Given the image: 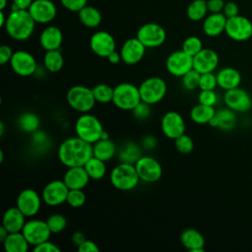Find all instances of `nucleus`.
<instances>
[{"label": "nucleus", "instance_id": "obj_1", "mask_svg": "<svg viewBox=\"0 0 252 252\" xmlns=\"http://www.w3.org/2000/svg\"><path fill=\"white\" fill-rule=\"evenodd\" d=\"M93 157V144L78 136L65 139L57 149V158L66 167L84 166Z\"/></svg>", "mask_w": 252, "mask_h": 252}, {"label": "nucleus", "instance_id": "obj_2", "mask_svg": "<svg viewBox=\"0 0 252 252\" xmlns=\"http://www.w3.org/2000/svg\"><path fill=\"white\" fill-rule=\"evenodd\" d=\"M34 27L35 22L29 10H14L7 16L4 29L11 38L25 41L32 35Z\"/></svg>", "mask_w": 252, "mask_h": 252}, {"label": "nucleus", "instance_id": "obj_3", "mask_svg": "<svg viewBox=\"0 0 252 252\" xmlns=\"http://www.w3.org/2000/svg\"><path fill=\"white\" fill-rule=\"evenodd\" d=\"M109 181L111 185L120 191H131L140 182L135 164L120 161L110 171Z\"/></svg>", "mask_w": 252, "mask_h": 252}, {"label": "nucleus", "instance_id": "obj_4", "mask_svg": "<svg viewBox=\"0 0 252 252\" xmlns=\"http://www.w3.org/2000/svg\"><path fill=\"white\" fill-rule=\"evenodd\" d=\"M76 136L84 141L94 144L101 137L104 130L101 121L91 112L81 113L74 124Z\"/></svg>", "mask_w": 252, "mask_h": 252}, {"label": "nucleus", "instance_id": "obj_5", "mask_svg": "<svg viewBox=\"0 0 252 252\" xmlns=\"http://www.w3.org/2000/svg\"><path fill=\"white\" fill-rule=\"evenodd\" d=\"M66 101L73 110L79 113L91 112L96 103L93 90L83 85L71 87L66 94Z\"/></svg>", "mask_w": 252, "mask_h": 252}, {"label": "nucleus", "instance_id": "obj_6", "mask_svg": "<svg viewBox=\"0 0 252 252\" xmlns=\"http://www.w3.org/2000/svg\"><path fill=\"white\" fill-rule=\"evenodd\" d=\"M141 101L139 87L136 85L123 82L113 88L112 103L118 109L131 111Z\"/></svg>", "mask_w": 252, "mask_h": 252}, {"label": "nucleus", "instance_id": "obj_7", "mask_svg": "<svg viewBox=\"0 0 252 252\" xmlns=\"http://www.w3.org/2000/svg\"><path fill=\"white\" fill-rule=\"evenodd\" d=\"M142 101L155 105L160 102L166 95L167 84L164 79L153 76L145 79L139 86Z\"/></svg>", "mask_w": 252, "mask_h": 252}, {"label": "nucleus", "instance_id": "obj_8", "mask_svg": "<svg viewBox=\"0 0 252 252\" xmlns=\"http://www.w3.org/2000/svg\"><path fill=\"white\" fill-rule=\"evenodd\" d=\"M22 232L29 241L30 245L32 247L41 242L49 240L52 234L46 220L32 218L26 221Z\"/></svg>", "mask_w": 252, "mask_h": 252}, {"label": "nucleus", "instance_id": "obj_9", "mask_svg": "<svg viewBox=\"0 0 252 252\" xmlns=\"http://www.w3.org/2000/svg\"><path fill=\"white\" fill-rule=\"evenodd\" d=\"M136 37L147 48H156L164 43L166 39V32L158 24L147 23L139 28Z\"/></svg>", "mask_w": 252, "mask_h": 252}, {"label": "nucleus", "instance_id": "obj_10", "mask_svg": "<svg viewBox=\"0 0 252 252\" xmlns=\"http://www.w3.org/2000/svg\"><path fill=\"white\" fill-rule=\"evenodd\" d=\"M135 167L139 178L145 183H155L162 175V167L159 161L151 156H142L136 162Z\"/></svg>", "mask_w": 252, "mask_h": 252}, {"label": "nucleus", "instance_id": "obj_11", "mask_svg": "<svg viewBox=\"0 0 252 252\" xmlns=\"http://www.w3.org/2000/svg\"><path fill=\"white\" fill-rule=\"evenodd\" d=\"M68 192L69 188L63 179H54L44 185L40 194L45 205L48 207H58L66 203Z\"/></svg>", "mask_w": 252, "mask_h": 252}, {"label": "nucleus", "instance_id": "obj_12", "mask_svg": "<svg viewBox=\"0 0 252 252\" xmlns=\"http://www.w3.org/2000/svg\"><path fill=\"white\" fill-rule=\"evenodd\" d=\"M9 64L16 75L24 78L33 76L38 67L34 56L26 50L15 51Z\"/></svg>", "mask_w": 252, "mask_h": 252}, {"label": "nucleus", "instance_id": "obj_13", "mask_svg": "<svg viewBox=\"0 0 252 252\" xmlns=\"http://www.w3.org/2000/svg\"><path fill=\"white\" fill-rule=\"evenodd\" d=\"M43 203L41 194L32 188L22 190L16 199V207L27 217L33 218L38 214Z\"/></svg>", "mask_w": 252, "mask_h": 252}, {"label": "nucleus", "instance_id": "obj_14", "mask_svg": "<svg viewBox=\"0 0 252 252\" xmlns=\"http://www.w3.org/2000/svg\"><path fill=\"white\" fill-rule=\"evenodd\" d=\"M224 32L232 40H248L252 36V23L248 18L241 15L228 18L226 20Z\"/></svg>", "mask_w": 252, "mask_h": 252}, {"label": "nucleus", "instance_id": "obj_15", "mask_svg": "<svg viewBox=\"0 0 252 252\" xmlns=\"http://www.w3.org/2000/svg\"><path fill=\"white\" fill-rule=\"evenodd\" d=\"M165 69L171 76L181 78L193 69V56L182 49L175 50L166 57Z\"/></svg>", "mask_w": 252, "mask_h": 252}, {"label": "nucleus", "instance_id": "obj_16", "mask_svg": "<svg viewBox=\"0 0 252 252\" xmlns=\"http://www.w3.org/2000/svg\"><path fill=\"white\" fill-rule=\"evenodd\" d=\"M186 125L183 116L174 110L165 112L160 119V130L170 140H175L185 133Z\"/></svg>", "mask_w": 252, "mask_h": 252}, {"label": "nucleus", "instance_id": "obj_17", "mask_svg": "<svg viewBox=\"0 0 252 252\" xmlns=\"http://www.w3.org/2000/svg\"><path fill=\"white\" fill-rule=\"evenodd\" d=\"M223 102L226 107L238 113L247 112L252 107L251 95L248 92L239 87L225 91Z\"/></svg>", "mask_w": 252, "mask_h": 252}, {"label": "nucleus", "instance_id": "obj_18", "mask_svg": "<svg viewBox=\"0 0 252 252\" xmlns=\"http://www.w3.org/2000/svg\"><path fill=\"white\" fill-rule=\"evenodd\" d=\"M90 48L94 55L107 58L111 52L116 50V42L108 32L98 31L92 34L90 38Z\"/></svg>", "mask_w": 252, "mask_h": 252}, {"label": "nucleus", "instance_id": "obj_19", "mask_svg": "<svg viewBox=\"0 0 252 252\" xmlns=\"http://www.w3.org/2000/svg\"><path fill=\"white\" fill-rule=\"evenodd\" d=\"M146 46L137 38L130 37L126 39L121 48V60L126 65H136L142 61L146 53Z\"/></svg>", "mask_w": 252, "mask_h": 252}, {"label": "nucleus", "instance_id": "obj_20", "mask_svg": "<svg viewBox=\"0 0 252 252\" xmlns=\"http://www.w3.org/2000/svg\"><path fill=\"white\" fill-rule=\"evenodd\" d=\"M35 23L47 24L56 17L57 9L51 0H33L28 9Z\"/></svg>", "mask_w": 252, "mask_h": 252}, {"label": "nucleus", "instance_id": "obj_21", "mask_svg": "<svg viewBox=\"0 0 252 252\" xmlns=\"http://www.w3.org/2000/svg\"><path fill=\"white\" fill-rule=\"evenodd\" d=\"M219 55L211 48H203L193 56V69L200 74L214 72L219 65Z\"/></svg>", "mask_w": 252, "mask_h": 252}, {"label": "nucleus", "instance_id": "obj_22", "mask_svg": "<svg viewBox=\"0 0 252 252\" xmlns=\"http://www.w3.org/2000/svg\"><path fill=\"white\" fill-rule=\"evenodd\" d=\"M91 178L84 166L67 167L63 181L69 189H84L90 182Z\"/></svg>", "mask_w": 252, "mask_h": 252}, {"label": "nucleus", "instance_id": "obj_23", "mask_svg": "<svg viewBox=\"0 0 252 252\" xmlns=\"http://www.w3.org/2000/svg\"><path fill=\"white\" fill-rule=\"evenodd\" d=\"M63 42V33L56 26H48L39 35V43L45 51L59 49Z\"/></svg>", "mask_w": 252, "mask_h": 252}, {"label": "nucleus", "instance_id": "obj_24", "mask_svg": "<svg viewBox=\"0 0 252 252\" xmlns=\"http://www.w3.org/2000/svg\"><path fill=\"white\" fill-rule=\"evenodd\" d=\"M27 217L15 206L7 209L2 217V224L9 232L22 231Z\"/></svg>", "mask_w": 252, "mask_h": 252}, {"label": "nucleus", "instance_id": "obj_25", "mask_svg": "<svg viewBox=\"0 0 252 252\" xmlns=\"http://www.w3.org/2000/svg\"><path fill=\"white\" fill-rule=\"evenodd\" d=\"M226 20L227 18L223 13H210V15L204 19L203 32L208 36H218L224 32Z\"/></svg>", "mask_w": 252, "mask_h": 252}, {"label": "nucleus", "instance_id": "obj_26", "mask_svg": "<svg viewBox=\"0 0 252 252\" xmlns=\"http://www.w3.org/2000/svg\"><path fill=\"white\" fill-rule=\"evenodd\" d=\"M218 87L223 91H228L240 86L241 74L233 67H223L217 73Z\"/></svg>", "mask_w": 252, "mask_h": 252}, {"label": "nucleus", "instance_id": "obj_27", "mask_svg": "<svg viewBox=\"0 0 252 252\" xmlns=\"http://www.w3.org/2000/svg\"><path fill=\"white\" fill-rule=\"evenodd\" d=\"M180 241L183 247L190 252H204L205 238L195 228H186L180 234Z\"/></svg>", "mask_w": 252, "mask_h": 252}, {"label": "nucleus", "instance_id": "obj_28", "mask_svg": "<svg viewBox=\"0 0 252 252\" xmlns=\"http://www.w3.org/2000/svg\"><path fill=\"white\" fill-rule=\"evenodd\" d=\"M235 124H236L235 112L228 107L217 110L215 116L209 122V125L211 127L219 128L222 131L232 130Z\"/></svg>", "mask_w": 252, "mask_h": 252}, {"label": "nucleus", "instance_id": "obj_29", "mask_svg": "<svg viewBox=\"0 0 252 252\" xmlns=\"http://www.w3.org/2000/svg\"><path fill=\"white\" fill-rule=\"evenodd\" d=\"M116 144L109 139H99L93 144V156L103 160L108 161L117 155Z\"/></svg>", "mask_w": 252, "mask_h": 252}, {"label": "nucleus", "instance_id": "obj_30", "mask_svg": "<svg viewBox=\"0 0 252 252\" xmlns=\"http://www.w3.org/2000/svg\"><path fill=\"white\" fill-rule=\"evenodd\" d=\"M2 243L6 252H27L31 246L22 231L9 232Z\"/></svg>", "mask_w": 252, "mask_h": 252}, {"label": "nucleus", "instance_id": "obj_31", "mask_svg": "<svg viewBox=\"0 0 252 252\" xmlns=\"http://www.w3.org/2000/svg\"><path fill=\"white\" fill-rule=\"evenodd\" d=\"M216 111L217 110L215 109L214 106H209V105H205L198 102L196 105H194L191 108L189 112V116L194 123L204 125V124H209V122L215 116Z\"/></svg>", "mask_w": 252, "mask_h": 252}, {"label": "nucleus", "instance_id": "obj_32", "mask_svg": "<svg viewBox=\"0 0 252 252\" xmlns=\"http://www.w3.org/2000/svg\"><path fill=\"white\" fill-rule=\"evenodd\" d=\"M79 19L81 23L90 29L96 28L100 25L101 23V14L100 12L93 7V6H88L86 5L83 7L79 12H78Z\"/></svg>", "mask_w": 252, "mask_h": 252}, {"label": "nucleus", "instance_id": "obj_33", "mask_svg": "<svg viewBox=\"0 0 252 252\" xmlns=\"http://www.w3.org/2000/svg\"><path fill=\"white\" fill-rule=\"evenodd\" d=\"M42 65L49 73H57L64 66V57L59 49L45 51L42 59Z\"/></svg>", "mask_w": 252, "mask_h": 252}, {"label": "nucleus", "instance_id": "obj_34", "mask_svg": "<svg viewBox=\"0 0 252 252\" xmlns=\"http://www.w3.org/2000/svg\"><path fill=\"white\" fill-rule=\"evenodd\" d=\"M118 158L122 162H129L135 164V162L143 156L142 147L133 142L125 143L117 152Z\"/></svg>", "mask_w": 252, "mask_h": 252}, {"label": "nucleus", "instance_id": "obj_35", "mask_svg": "<svg viewBox=\"0 0 252 252\" xmlns=\"http://www.w3.org/2000/svg\"><path fill=\"white\" fill-rule=\"evenodd\" d=\"M17 125L23 132L32 134L38 130L40 125V119L34 112L26 111L18 117Z\"/></svg>", "mask_w": 252, "mask_h": 252}, {"label": "nucleus", "instance_id": "obj_36", "mask_svg": "<svg viewBox=\"0 0 252 252\" xmlns=\"http://www.w3.org/2000/svg\"><path fill=\"white\" fill-rule=\"evenodd\" d=\"M85 169L87 170L89 176L93 180H100L102 179L107 171L105 161L95 158L92 157L84 165Z\"/></svg>", "mask_w": 252, "mask_h": 252}, {"label": "nucleus", "instance_id": "obj_37", "mask_svg": "<svg viewBox=\"0 0 252 252\" xmlns=\"http://www.w3.org/2000/svg\"><path fill=\"white\" fill-rule=\"evenodd\" d=\"M208 6L206 0H193L187 7V17L193 21L198 22L207 17Z\"/></svg>", "mask_w": 252, "mask_h": 252}, {"label": "nucleus", "instance_id": "obj_38", "mask_svg": "<svg viewBox=\"0 0 252 252\" xmlns=\"http://www.w3.org/2000/svg\"><path fill=\"white\" fill-rule=\"evenodd\" d=\"M94 96L97 103L107 104L112 102L113 98V88L105 83L96 84L92 88Z\"/></svg>", "mask_w": 252, "mask_h": 252}, {"label": "nucleus", "instance_id": "obj_39", "mask_svg": "<svg viewBox=\"0 0 252 252\" xmlns=\"http://www.w3.org/2000/svg\"><path fill=\"white\" fill-rule=\"evenodd\" d=\"M87 195L83 189H69L66 203L74 209L83 207L86 204Z\"/></svg>", "mask_w": 252, "mask_h": 252}, {"label": "nucleus", "instance_id": "obj_40", "mask_svg": "<svg viewBox=\"0 0 252 252\" xmlns=\"http://www.w3.org/2000/svg\"><path fill=\"white\" fill-rule=\"evenodd\" d=\"M200 77H201V74L195 69H192L186 74H184L181 77V85L183 89L189 92L195 91L196 89H198L199 83H200Z\"/></svg>", "mask_w": 252, "mask_h": 252}, {"label": "nucleus", "instance_id": "obj_41", "mask_svg": "<svg viewBox=\"0 0 252 252\" xmlns=\"http://www.w3.org/2000/svg\"><path fill=\"white\" fill-rule=\"evenodd\" d=\"M45 220L49 226L50 231L55 234L62 232L67 226V220L61 214L54 213L50 215Z\"/></svg>", "mask_w": 252, "mask_h": 252}, {"label": "nucleus", "instance_id": "obj_42", "mask_svg": "<svg viewBox=\"0 0 252 252\" xmlns=\"http://www.w3.org/2000/svg\"><path fill=\"white\" fill-rule=\"evenodd\" d=\"M203 42L202 40L195 35H191L188 36L184 39L183 43H182V50L185 51L187 54L194 56L196 55L198 52H200L203 49Z\"/></svg>", "mask_w": 252, "mask_h": 252}, {"label": "nucleus", "instance_id": "obj_43", "mask_svg": "<svg viewBox=\"0 0 252 252\" xmlns=\"http://www.w3.org/2000/svg\"><path fill=\"white\" fill-rule=\"evenodd\" d=\"M173 141H174L175 149L177 150V152L181 154H184V155L190 154L194 149V142L192 138L185 133Z\"/></svg>", "mask_w": 252, "mask_h": 252}, {"label": "nucleus", "instance_id": "obj_44", "mask_svg": "<svg viewBox=\"0 0 252 252\" xmlns=\"http://www.w3.org/2000/svg\"><path fill=\"white\" fill-rule=\"evenodd\" d=\"M197 99L199 103L209 106H215L219 101V95L215 92V90H201Z\"/></svg>", "mask_w": 252, "mask_h": 252}, {"label": "nucleus", "instance_id": "obj_45", "mask_svg": "<svg viewBox=\"0 0 252 252\" xmlns=\"http://www.w3.org/2000/svg\"><path fill=\"white\" fill-rule=\"evenodd\" d=\"M217 87H218L217 74H215L214 72L201 74L200 83H199L200 90H216Z\"/></svg>", "mask_w": 252, "mask_h": 252}, {"label": "nucleus", "instance_id": "obj_46", "mask_svg": "<svg viewBox=\"0 0 252 252\" xmlns=\"http://www.w3.org/2000/svg\"><path fill=\"white\" fill-rule=\"evenodd\" d=\"M151 106L150 104L144 102V101H141L140 103H138L132 110V114L134 116L135 119L137 120H140V121H144L146 119H148L151 115Z\"/></svg>", "mask_w": 252, "mask_h": 252}, {"label": "nucleus", "instance_id": "obj_47", "mask_svg": "<svg viewBox=\"0 0 252 252\" xmlns=\"http://www.w3.org/2000/svg\"><path fill=\"white\" fill-rule=\"evenodd\" d=\"M61 4L71 12H79L88 3V0H60Z\"/></svg>", "mask_w": 252, "mask_h": 252}, {"label": "nucleus", "instance_id": "obj_48", "mask_svg": "<svg viewBox=\"0 0 252 252\" xmlns=\"http://www.w3.org/2000/svg\"><path fill=\"white\" fill-rule=\"evenodd\" d=\"M34 252H60V248L50 240H46L32 247Z\"/></svg>", "mask_w": 252, "mask_h": 252}, {"label": "nucleus", "instance_id": "obj_49", "mask_svg": "<svg viewBox=\"0 0 252 252\" xmlns=\"http://www.w3.org/2000/svg\"><path fill=\"white\" fill-rule=\"evenodd\" d=\"M32 142L38 149L48 143V137L45 132L41 130H36L35 132L32 133Z\"/></svg>", "mask_w": 252, "mask_h": 252}, {"label": "nucleus", "instance_id": "obj_50", "mask_svg": "<svg viewBox=\"0 0 252 252\" xmlns=\"http://www.w3.org/2000/svg\"><path fill=\"white\" fill-rule=\"evenodd\" d=\"M222 13L227 19L232 18V17H235V16L239 15V8H238V6L235 2H232V1L225 2Z\"/></svg>", "mask_w": 252, "mask_h": 252}, {"label": "nucleus", "instance_id": "obj_51", "mask_svg": "<svg viewBox=\"0 0 252 252\" xmlns=\"http://www.w3.org/2000/svg\"><path fill=\"white\" fill-rule=\"evenodd\" d=\"M13 53L14 51L9 45L7 44L1 45L0 46V64L5 65L6 63H9L13 56Z\"/></svg>", "mask_w": 252, "mask_h": 252}, {"label": "nucleus", "instance_id": "obj_52", "mask_svg": "<svg viewBox=\"0 0 252 252\" xmlns=\"http://www.w3.org/2000/svg\"><path fill=\"white\" fill-rule=\"evenodd\" d=\"M79 252H98L99 248L96 243L91 239H86L82 244L77 247Z\"/></svg>", "mask_w": 252, "mask_h": 252}, {"label": "nucleus", "instance_id": "obj_53", "mask_svg": "<svg viewBox=\"0 0 252 252\" xmlns=\"http://www.w3.org/2000/svg\"><path fill=\"white\" fill-rule=\"evenodd\" d=\"M225 2L223 0H207L208 11L210 13H222Z\"/></svg>", "mask_w": 252, "mask_h": 252}, {"label": "nucleus", "instance_id": "obj_54", "mask_svg": "<svg viewBox=\"0 0 252 252\" xmlns=\"http://www.w3.org/2000/svg\"><path fill=\"white\" fill-rule=\"evenodd\" d=\"M33 0H13L12 10H28Z\"/></svg>", "mask_w": 252, "mask_h": 252}, {"label": "nucleus", "instance_id": "obj_55", "mask_svg": "<svg viewBox=\"0 0 252 252\" xmlns=\"http://www.w3.org/2000/svg\"><path fill=\"white\" fill-rule=\"evenodd\" d=\"M157 146V140L154 136L152 135H149V136H146L143 138L142 142H141V147L143 149H146V150H152L154 149L155 147Z\"/></svg>", "mask_w": 252, "mask_h": 252}, {"label": "nucleus", "instance_id": "obj_56", "mask_svg": "<svg viewBox=\"0 0 252 252\" xmlns=\"http://www.w3.org/2000/svg\"><path fill=\"white\" fill-rule=\"evenodd\" d=\"M86 239H87V238H86L85 234H84L82 231H75V232L72 234V236H71V241H72V243H73L74 245H76L77 247H78L80 244H82Z\"/></svg>", "mask_w": 252, "mask_h": 252}, {"label": "nucleus", "instance_id": "obj_57", "mask_svg": "<svg viewBox=\"0 0 252 252\" xmlns=\"http://www.w3.org/2000/svg\"><path fill=\"white\" fill-rule=\"evenodd\" d=\"M106 59L108 60L109 63L114 64V65H115V64H118L120 61H122V60H121L120 52H118V51H116V50H114L113 52H111V53L107 56Z\"/></svg>", "mask_w": 252, "mask_h": 252}, {"label": "nucleus", "instance_id": "obj_58", "mask_svg": "<svg viewBox=\"0 0 252 252\" xmlns=\"http://www.w3.org/2000/svg\"><path fill=\"white\" fill-rule=\"evenodd\" d=\"M8 234H9V231L3 225H1L0 226V241L3 242Z\"/></svg>", "mask_w": 252, "mask_h": 252}, {"label": "nucleus", "instance_id": "obj_59", "mask_svg": "<svg viewBox=\"0 0 252 252\" xmlns=\"http://www.w3.org/2000/svg\"><path fill=\"white\" fill-rule=\"evenodd\" d=\"M6 22H7V17L5 16L4 11L0 10V27L4 28L6 25Z\"/></svg>", "mask_w": 252, "mask_h": 252}, {"label": "nucleus", "instance_id": "obj_60", "mask_svg": "<svg viewBox=\"0 0 252 252\" xmlns=\"http://www.w3.org/2000/svg\"><path fill=\"white\" fill-rule=\"evenodd\" d=\"M8 3V0H0V10L4 11V9L6 8Z\"/></svg>", "mask_w": 252, "mask_h": 252}, {"label": "nucleus", "instance_id": "obj_61", "mask_svg": "<svg viewBox=\"0 0 252 252\" xmlns=\"http://www.w3.org/2000/svg\"><path fill=\"white\" fill-rule=\"evenodd\" d=\"M4 129H5L4 122L1 121V122H0V136H3V135H4Z\"/></svg>", "mask_w": 252, "mask_h": 252}, {"label": "nucleus", "instance_id": "obj_62", "mask_svg": "<svg viewBox=\"0 0 252 252\" xmlns=\"http://www.w3.org/2000/svg\"><path fill=\"white\" fill-rule=\"evenodd\" d=\"M100 139H109V134H108V132H106L105 130H103Z\"/></svg>", "mask_w": 252, "mask_h": 252}, {"label": "nucleus", "instance_id": "obj_63", "mask_svg": "<svg viewBox=\"0 0 252 252\" xmlns=\"http://www.w3.org/2000/svg\"><path fill=\"white\" fill-rule=\"evenodd\" d=\"M3 159H4V152L3 150L0 151V162H3Z\"/></svg>", "mask_w": 252, "mask_h": 252}]
</instances>
